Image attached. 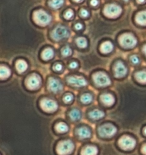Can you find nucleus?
<instances>
[{
	"mask_svg": "<svg viewBox=\"0 0 146 155\" xmlns=\"http://www.w3.org/2000/svg\"><path fill=\"white\" fill-rule=\"evenodd\" d=\"M48 88L53 93H59L63 88L60 81L54 78H50L48 81Z\"/></svg>",
	"mask_w": 146,
	"mask_h": 155,
	"instance_id": "nucleus-12",
	"label": "nucleus"
},
{
	"mask_svg": "<svg viewBox=\"0 0 146 155\" xmlns=\"http://www.w3.org/2000/svg\"><path fill=\"white\" fill-rule=\"evenodd\" d=\"M141 152H142L144 154L146 155V144H144L142 147V148H141Z\"/></svg>",
	"mask_w": 146,
	"mask_h": 155,
	"instance_id": "nucleus-38",
	"label": "nucleus"
},
{
	"mask_svg": "<svg viewBox=\"0 0 146 155\" xmlns=\"http://www.w3.org/2000/svg\"><path fill=\"white\" fill-rule=\"evenodd\" d=\"M135 144H136L135 140L131 137L127 136V135H124L119 140V145L123 150H132L135 147Z\"/></svg>",
	"mask_w": 146,
	"mask_h": 155,
	"instance_id": "nucleus-8",
	"label": "nucleus"
},
{
	"mask_svg": "<svg viewBox=\"0 0 146 155\" xmlns=\"http://www.w3.org/2000/svg\"><path fill=\"white\" fill-rule=\"evenodd\" d=\"M50 6L51 8H59L62 7L64 4V0H51L50 2Z\"/></svg>",
	"mask_w": 146,
	"mask_h": 155,
	"instance_id": "nucleus-26",
	"label": "nucleus"
},
{
	"mask_svg": "<svg viewBox=\"0 0 146 155\" xmlns=\"http://www.w3.org/2000/svg\"><path fill=\"white\" fill-rule=\"evenodd\" d=\"M127 74V68L123 62L118 61L114 65V75L117 78H123Z\"/></svg>",
	"mask_w": 146,
	"mask_h": 155,
	"instance_id": "nucleus-13",
	"label": "nucleus"
},
{
	"mask_svg": "<svg viewBox=\"0 0 146 155\" xmlns=\"http://www.w3.org/2000/svg\"><path fill=\"white\" fill-rule=\"evenodd\" d=\"M113 49H114V45L110 41H106L101 46V51L104 53H111L112 52Z\"/></svg>",
	"mask_w": 146,
	"mask_h": 155,
	"instance_id": "nucleus-18",
	"label": "nucleus"
},
{
	"mask_svg": "<svg viewBox=\"0 0 146 155\" xmlns=\"http://www.w3.org/2000/svg\"><path fill=\"white\" fill-rule=\"evenodd\" d=\"M71 50L69 47H65L64 48H62V55L65 57L67 56H71Z\"/></svg>",
	"mask_w": 146,
	"mask_h": 155,
	"instance_id": "nucleus-29",
	"label": "nucleus"
},
{
	"mask_svg": "<svg viewBox=\"0 0 146 155\" xmlns=\"http://www.w3.org/2000/svg\"><path fill=\"white\" fill-rule=\"evenodd\" d=\"M143 53H144V55L146 56V45L144 46V47H143Z\"/></svg>",
	"mask_w": 146,
	"mask_h": 155,
	"instance_id": "nucleus-40",
	"label": "nucleus"
},
{
	"mask_svg": "<svg viewBox=\"0 0 146 155\" xmlns=\"http://www.w3.org/2000/svg\"><path fill=\"white\" fill-rule=\"evenodd\" d=\"M68 116H69V118L71 121H78L81 117V112L79 110H76V109L71 110L68 113Z\"/></svg>",
	"mask_w": 146,
	"mask_h": 155,
	"instance_id": "nucleus-19",
	"label": "nucleus"
},
{
	"mask_svg": "<svg viewBox=\"0 0 146 155\" xmlns=\"http://www.w3.org/2000/svg\"><path fill=\"white\" fill-rule=\"evenodd\" d=\"M53 69L56 70V71H60L62 70V65L61 64H56L53 67Z\"/></svg>",
	"mask_w": 146,
	"mask_h": 155,
	"instance_id": "nucleus-35",
	"label": "nucleus"
},
{
	"mask_svg": "<svg viewBox=\"0 0 146 155\" xmlns=\"http://www.w3.org/2000/svg\"><path fill=\"white\" fill-rule=\"evenodd\" d=\"M73 99H74V97H73V96L71 94H65L64 96L63 101L65 103H66V104H69V103H71L73 101Z\"/></svg>",
	"mask_w": 146,
	"mask_h": 155,
	"instance_id": "nucleus-30",
	"label": "nucleus"
},
{
	"mask_svg": "<svg viewBox=\"0 0 146 155\" xmlns=\"http://www.w3.org/2000/svg\"><path fill=\"white\" fill-rule=\"evenodd\" d=\"M101 102L107 107H111V106L114 105L115 103V98L112 94H104L101 97Z\"/></svg>",
	"mask_w": 146,
	"mask_h": 155,
	"instance_id": "nucleus-15",
	"label": "nucleus"
},
{
	"mask_svg": "<svg viewBox=\"0 0 146 155\" xmlns=\"http://www.w3.org/2000/svg\"><path fill=\"white\" fill-rule=\"evenodd\" d=\"M98 133L104 138H111L117 133V128L111 124L104 125L98 129Z\"/></svg>",
	"mask_w": 146,
	"mask_h": 155,
	"instance_id": "nucleus-7",
	"label": "nucleus"
},
{
	"mask_svg": "<svg viewBox=\"0 0 146 155\" xmlns=\"http://www.w3.org/2000/svg\"><path fill=\"white\" fill-rule=\"evenodd\" d=\"M16 68L20 73L24 72L28 68V64L24 60H18L16 62Z\"/></svg>",
	"mask_w": 146,
	"mask_h": 155,
	"instance_id": "nucleus-24",
	"label": "nucleus"
},
{
	"mask_svg": "<svg viewBox=\"0 0 146 155\" xmlns=\"http://www.w3.org/2000/svg\"><path fill=\"white\" fill-rule=\"evenodd\" d=\"M75 28L76 30H78V31H80V30H81L83 28V25L81 23H77L75 25Z\"/></svg>",
	"mask_w": 146,
	"mask_h": 155,
	"instance_id": "nucleus-36",
	"label": "nucleus"
},
{
	"mask_svg": "<svg viewBox=\"0 0 146 155\" xmlns=\"http://www.w3.org/2000/svg\"><path fill=\"white\" fill-rule=\"evenodd\" d=\"M91 4L92 6L95 7L99 5V2H98V0H91Z\"/></svg>",
	"mask_w": 146,
	"mask_h": 155,
	"instance_id": "nucleus-37",
	"label": "nucleus"
},
{
	"mask_svg": "<svg viewBox=\"0 0 146 155\" xmlns=\"http://www.w3.org/2000/svg\"><path fill=\"white\" fill-rule=\"evenodd\" d=\"M89 116L92 120H100L104 116V113L100 110H95L89 113Z\"/></svg>",
	"mask_w": 146,
	"mask_h": 155,
	"instance_id": "nucleus-20",
	"label": "nucleus"
},
{
	"mask_svg": "<svg viewBox=\"0 0 146 155\" xmlns=\"http://www.w3.org/2000/svg\"><path fill=\"white\" fill-rule=\"evenodd\" d=\"M11 74V71L7 67L0 65V79H6Z\"/></svg>",
	"mask_w": 146,
	"mask_h": 155,
	"instance_id": "nucleus-21",
	"label": "nucleus"
},
{
	"mask_svg": "<svg viewBox=\"0 0 146 155\" xmlns=\"http://www.w3.org/2000/svg\"><path fill=\"white\" fill-rule=\"evenodd\" d=\"M69 35V31L67 29V28H65V26H62V25H59V26L55 28L51 33L52 38L56 41H59L68 38Z\"/></svg>",
	"mask_w": 146,
	"mask_h": 155,
	"instance_id": "nucleus-2",
	"label": "nucleus"
},
{
	"mask_svg": "<svg viewBox=\"0 0 146 155\" xmlns=\"http://www.w3.org/2000/svg\"><path fill=\"white\" fill-rule=\"evenodd\" d=\"M135 21L140 25H146V11H142L138 13L135 17Z\"/></svg>",
	"mask_w": 146,
	"mask_h": 155,
	"instance_id": "nucleus-17",
	"label": "nucleus"
},
{
	"mask_svg": "<svg viewBox=\"0 0 146 155\" xmlns=\"http://www.w3.org/2000/svg\"><path fill=\"white\" fill-rule=\"evenodd\" d=\"M120 45L124 48H132L137 44V40L132 34H124L119 38Z\"/></svg>",
	"mask_w": 146,
	"mask_h": 155,
	"instance_id": "nucleus-5",
	"label": "nucleus"
},
{
	"mask_svg": "<svg viewBox=\"0 0 146 155\" xmlns=\"http://www.w3.org/2000/svg\"><path fill=\"white\" fill-rule=\"evenodd\" d=\"M98 148L95 146H87L81 150V155H97Z\"/></svg>",
	"mask_w": 146,
	"mask_h": 155,
	"instance_id": "nucleus-16",
	"label": "nucleus"
},
{
	"mask_svg": "<svg viewBox=\"0 0 146 155\" xmlns=\"http://www.w3.org/2000/svg\"><path fill=\"white\" fill-rule=\"evenodd\" d=\"M143 132H144V135H146V127H144V129H143Z\"/></svg>",
	"mask_w": 146,
	"mask_h": 155,
	"instance_id": "nucleus-41",
	"label": "nucleus"
},
{
	"mask_svg": "<svg viewBox=\"0 0 146 155\" xmlns=\"http://www.w3.org/2000/svg\"><path fill=\"white\" fill-rule=\"evenodd\" d=\"M34 20L40 26H47L51 21V17L48 13L44 10H38L34 12Z\"/></svg>",
	"mask_w": 146,
	"mask_h": 155,
	"instance_id": "nucleus-1",
	"label": "nucleus"
},
{
	"mask_svg": "<svg viewBox=\"0 0 146 155\" xmlns=\"http://www.w3.org/2000/svg\"><path fill=\"white\" fill-rule=\"evenodd\" d=\"M130 60L133 64H138L139 62V59H138V57L137 56H131Z\"/></svg>",
	"mask_w": 146,
	"mask_h": 155,
	"instance_id": "nucleus-33",
	"label": "nucleus"
},
{
	"mask_svg": "<svg viewBox=\"0 0 146 155\" xmlns=\"http://www.w3.org/2000/svg\"><path fill=\"white\" fill-rule=\"evenodd\" d=\"M73 16H74V12H73V11H71V10L70 9L65 12V14H64V17H65V18L68 19V20H70V19L72 18Z\"/></svg>",
	"mask_w": 146,
	"mask_h": 155,
	"instance_id": "nucleus-31",
	"label": "nucleus"
},
{
	"mask_svg": "<svg viewBox=\"0 0 146 155\" xmlns=\"http://www.w3.org/2000/svg\"><path fill=\"white\" fill-rule=\"evenodd\" d=\"M55 129L58 132H60V133H64V132H68V126L64 123H57L55 126Z\"/></svg>",
	"mask_w": 146,
	"mask_h": 155,
	"instance_id": "nucleus-25",
	"label": "nucleus"
},
{
	"mask_svg": "<svg viewBox=\"0 0 146 155\" xmlns=\"http://www.w3.org/2000/svg\"><path fill=\"white\" fill-rule=\"evenodd\" d=\"M76 44L80 48H85L88 46V41L85 37H78L76 39Z\"/></svg>",
	"mask_w": 146,
	"mask_h": 155,
	"instance_id": "nucleus-27",
	"label": "nucleus"
},
{
	"mask_svg": "<svg viewBox=\"0 0 146 155\" xmlns=\"http://www.w3.org/2000/svg\"><path fill=\"white\" fill-rule=\"evenodd\" d=\"M41 84V78L38 74H33L30 75L26 80V86L31 90H36L40 87Z\"/></svg>",
	"mask_w": 146,
	"mask_h": 155,
	"instance_id": "nucleus-9",
	"label": "nucleus"
},
{
	"mask_svg": "<svg viewBox=\"0 0 146 155\" xmlns=\"http://www.w3.org/2000/svg\"><path fill=\"white\" fill-rule=\"evenodd\" d=\"M76 134L77 135H78V138H80L81 139L88 138H90L91 135V130L88 127H85V126H83V127H81L79 128V129H77Z\"/></svg>",
	"mask_w": 146,
	"mask_h": 155,
	"instance_id": "nucleus-14",
	"label": "nucleus"
},
{
	"mask_svg": "<svg viewBox=\"0 0 146 155\" xmlns=\"http://www.w3.org/2000/svg\"><path fill=\"white\" fill-rule=\"evenodd\" d=\"M74 1H75V2H81L83 0H74Z\"/></svg>",
	"mask_w": 146,
	"mask_h": 155,
	"instance_id": "nucleus-42",
	"label": "nucleus"
},
{
	"mask_svg": "<svg viewBox=\"0 0 146 155\" xmlns=\"http://www.w3.org/2000/svg\"><path fill=\"white\" fill-rule=\"evenodd\" d=\"M67 82L68 83V84L71 86H74V87H85V86L87 85L88 82L84 78L81 77V76H69V77L67 78Z\"/></svg>",
	"mask_w": 146,
	"mask_h": 155,
	"instance_id": "nucleus-11",
	"label": "nucleus"
},
{
	"mask_svg": "<svg viewBox=\"0 0 146 155\" xmlns=\"http://www.w3.org/2000/svg\"><path fill=\"white\" fill-rule=\"evenodd\" d=\"M125 2H127V1H129V0H124Z\"/></svg>",
	"mask_w": 146,
	"mask_h": 155,
	"instance_id": "nucleus-43",
	"label": "nucleus"
},
{
	"mask_svg": "<svg viewBox=\"0 0 146 155\" xmlns=\"http://www.w3.org/2000/svg\"><path fill=\"white\" fill-rule=\"evenodd\" d=\"M93 81L95 84L98 87H106L111 84V79L106 73L96 72L93 74Z\"/></svg>",
	"mask_w": 146,
	"mask_h": 155,
	"instance_id": "nucleus-4",
	"label": "nucleus"
},
{
	"mask_svg": "<svg viewBox=\"0 0 146 155\" xmlns=\"http://www.w3.org/2000/svg\"><path fill=\"white\" fill-rule=\"evenodd\" d=\"M145 1L146 0H137V2H138V3H144Z\"/></svg>",
	"mask_w": 146,
	"mask_h": 155,
	"instance_id": "nucleus-39",
	"label": "nucleus"
},
{
	"mask_svg": "<svg viewBox=\"0 0 146 155\" xmlns=\"http://www.w3.org/2000/svg\"><path fill=\"white\" fill-rule=\"evenodd\" d=\"M78 66V64L76 62H70L69 64V68H71V69H75V68H77Z\"/></svg>",
	"mask_w": 146,
	"mask_h": 155,
	"instance_id": "nucleus-34",
	"label": "nucleus"
},
{
	"mask_svg": "<svg viewBox=\"0 0 146 155\" xmlns=\"http://www.w3.org/2000/svg\"><path fill=\"white\" fill-rule=\"evenodd\" d=\"M54 56V52H53V49L51 48H47L43 51L42 57L44 60H50Z\"/></svg>",
	"mask_w": 146,
	"mask_h": 155,
	"instance_id": "nucleus-23",
	"label": "nucleus"
},
{
	"mask_svg": "<svg viewBox=\"0 0 146 155\" xmlns=\"http://www.w3.org/2000/svg\"><path fill=\"white\" fill-rule=\"evenodd\" d=\"M104 13L107 17L117 18L122 13L121 7L116 4H110L106 5L104 9Z\"/></svg>",
	"mask_w": 146,
	"mask_h": 155,
	"instance_id": "nucleus-6",
	"label": "nucleus"
},
{
	"mask_svg": "<svg viewBox=\"0 0 146 155\" xmlns=\"http://www.w3.org/2000/svg\"><path fill=\"white\" fill-rule=\"evenodd\" d=\"M135 78L138 82L146 84V71H138L135 74Z\"/></svg>",
	"mask_w": 146,
	"mask_h": 155,
	"instance_id": "nucleus-22",
	"label": "nucleus"
},
{
	"mask_svg": "<svg viewBox=\"0 0 146 155\" xmlns=\"http://www.w3.org/2000/svg\"><path fill=\"white\" fill-rule=\"evenodd\" d=\"M93 101V97L90 94H85L81 97V101L85 104H90Z\"/></svg>",
	"mask_w": 146,
	"mask_h": 155,
	"instance_id": "nucleus-28",
	"label": "nucleus"
},
{
	"mask_svg": "<svg viewBox=\"0 0 146 155\" xmlns=\"http://www.w3.org/2000/svg\"><path fill=\"white\" fill-rule=\"evenodd\" d=\"M41 106L43 110L47 113H53L58 109L57 103L50 98H44L41 101Z\"/></svg>",
	"mask_w": 146,
	"mask_h": 155,
	"instance_id": "nucleus-10",
	"label": "nucleus"
},
{
	"mask_svg": "<svg viewBox=\"0 0 146 155\" xmlns=\"http://www.w3.org/2000/svg\"><path fill=\"white\" fill-rule=\"evenodd\" d=\"M80 15H81V16L82 18H88L89 16V12L88 10L83 8V9H81L80 11Z\"/></svg>",
	"mask_w": 146,
	"mask_h": 155,
	"instance_id": "nucleus-32",
	"label": "nucleus"
},
{
	"mask_svg": "<svg viewBox=\"0 0 146 155\" xmlns=\"http://www.w3.org/2000/svg\"><path fill=\"white\" fill-rule=\"evenodd\" d=\"M74 144L70 140L62 141L58 144L56 147V151L59 155H68L74 150Z\"/></svg>",
	"mask_w": 146,
	"mask_h": 155,
	"instance_id": "nucleus-3",
	"label": "nucleus"
}]
</instances>
